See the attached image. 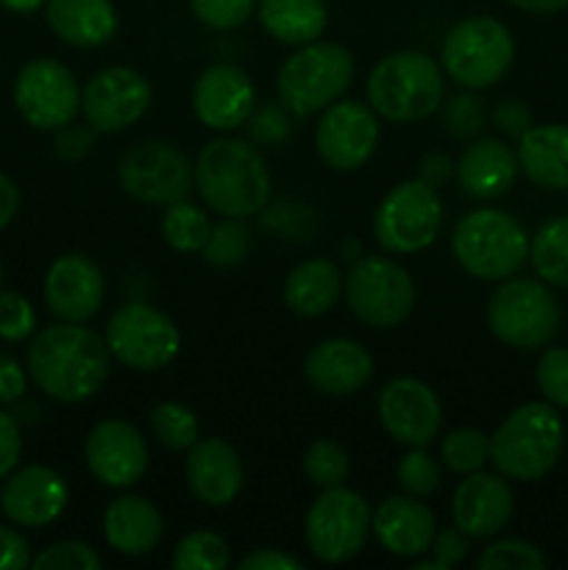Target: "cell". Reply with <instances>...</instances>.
Here are the masks:
<instances>
[{"label": "cell", "mask_w": 568, "mask_h": 570, "mask_svg": "<svg viewBox=\"0 0 568 570\" xmlns=\"http://www.w3.org/2000/svg\"><path fill=\"white\" fill-rule=\"evenodd\" d=\"M212 234V223L206 217L204 209H198L195 204H189L187 198L176 200V204L167 206L165 217H161V237L178 254H195V250H204L206 239Z\"/></svg>", "instance_id": "33"}, {"label": "cell", "mask_w": 568, "mask_h": 570, "mask_svg": "<svg viewBox=\"0 0 568 570\" xmlns=\"http://www.w3.org/2000/svg\"><path fill=\"white\" fill-rule=\"evenodd\" d=\"M106 345L117 362L131 371L154 373L170 365L182 348L178 326L150 304H123L106 326Z\"/></svg>", "instance_id": "12"}, {"label": "cell", "mask_w": 568, "mask_h": 570, "mask_svg": "<svg viewBox=\"0 0 568 570\" xmlns=\"http://www.w3.org/2000/svg\"><path fill=\"white\" fill-rule=\"evenodd\" d=\"M189 493L206 507H226L243 490V462L234 445L221 438H206L187 454Z\"/></svg>", "instance_id": "24"}, {"label": "cell", "mask_w": 568, "mask_h": 570, "mask_svg": "<svg viewBox=\"0 0 568 570\" xmlns=\"http://www.w3.org/2000/svg\"><path fill=\"white\" fill-rule=\"evenodd\" d=\"M259 22L276 42L310 45L323 37L329 11L323 0H262L256 3Z\"/></svg>", "instance_id": "31"}, {"label": "cell", "mask_w": 568, "mask_h": 570, "mask_svg": "<svg viewBox=\"0 0 568 570\" xmlns=\"http://www.w3.org/2000/svg\"><path fill=\"white\" fill-rule=\"evenodd\" d=\"M45 17L50 31L72 48H100L117 31L111 0H48Z\"/></svg>", "instance_id": "28"}, {"label": "cell", "mask_w": 568, "mask_h": 570, "mask_svg": "<svg viewBox=\"0 0 568 570\" xmlns=\"http://www.w3.org/2000/svg\"><path fill=\"white\" fill-rule=\"evenodd\" d=\"M14 104L28 126L56 131L81 111V87L70 67L56 59H33L14 81Z\"/></svg>", "instance_id": "14"}, {"label": "cell", "mask_w": 568, "mask_h": 570, "mask_svg": "<svg viewBox=\"0 0 568 570\" xmlns=\"http://www.w3.org/2000/svg\"><path fill=\"white\" fill-rule=\"evenodd\" d=\"M518 170L521 167H518L516 150L507 148V142L501 139L484 137L462 150L454 176L462 193H468L471 198L490 200L505 195L516 184Z\"/></svg>", "instance_id": "26"}, {"label": "cell", "mask_w": 568, "mask_h": 570, "mask_svg": "<svg viewBox=\"0 0 568 570\" xmlns=\"http://www.w3.org/2000/svg\"><path fill=\"white\" fill-rule=\"evenodd\" d=\"M304 376L317 393L345 399L354 395L371 382L373 356L356 340H323L306 354Z\"/></svg>", "instance_id": "23"}, {"label": "cell", "mask_w": 568, "mask_h": 570, "mask_svg": "<svg viewBox=\"0 0 568 570\" xmlns=\"http://www.w3.org/2000/svg\"><path fill=\"white\" fill-rule=\"evenodd\" d=\"M443 122L445 131L457 139H471L477 137L479 128L484 122V106L477 95H454L449 100V106L443 109Z\"/></svg>", "instance_id": "45"}, {"label": "cell", "mask_w": 568, "mask_h": 570, "mask_svg": "<svg viewBox=\"0 0 568 570\" xmlns=\"http://www.w3.org/2000/svg\"><path fill=\"white\" fill-rule=\"evenodd\" d=\"M373 512L360 493L326 488L310 507L304 521L306 549L323 566H340L360 554L371 534Z\"/></svg>", "instance_id": "10"}, {"label": "cell", "mask_w": 568, "mask_h": 570, "mask_svg": "<svg viewBox=\"0 0 568 570\" xmlns=\"http://www.w3.org/2000/svg\"><path fill=\"white\" fill-rule=\"evenodd\" d=\"M150 432L165 449L189 451L198 443V417L178 401H161L150 412Z\"/></svg>", "instance_id": "34"}, {"label": "cell", "mask_w": 568, "mask_h": 570, "mask_svg": "<svg viewBox=\"0 0 568 570\" xmlns=\"http://www.w3.org/2000/svg\"><path fill=\"white\" fill-rule=\"evenodd\" d=\"M379 421L399 445L427 449L443 426V406L429 384L401 376L384 384L379 393Z\"/></svg>", "instance_id": "16"}, {"label": "cell", "mask_w": 568, "mask_h": 570, "mask_svg": "<svg viewBox=\"0 0 568 570\" xmlns=\"http://www.w3.org/2000/svg\"><path fill=\"white\" fill-rule=\"evenodd\" d=\"M395 479L407 490V495L427 499L440 488V465L427 449H410L395 468Z\"/></svg>", "instance_id": "40"}, {"label": "cell", "mask_w": 568, "mask_h": 570, "mask_svg": "<svg viewBox=\"0 0 568 570\" xmlns=\"http://www.w3.org/2000/svg\"><path fill=\"white\" fill-rule=\"evenodd\" d=\"M304 473L315 488H340L351 473V460L345 449L334 440H315L304 454Z\"/></svg>", "instance_id": "37"}, {"label": "cell", "mask_w": 568, "mask_h": 570, "mask_svg": "<svg viewBox=\"0 0 568 570\" xmlns=\"http://www.w3.org/2000/svg\"><path fill=\"white\" fill-rule=\"evenodd\" d=\"M256 89L248 72L234 65H212L193 89L195 117L212 131H234L254 115Z\"/></svg>", "instance_id": "21"}, {"label": "cell", "mask_w": 568, "mask_h": 570, "mask_svg": "<svg viewBox=\"0 0 568 570\" xmlns=\"http://www.w3.org/2000/svg\"><path fill=\"white\" fill-rule=\"evenodd\" d=\"M479 570H543L546 557L540 554L538 546L527 543V540L507 538L496 540L488 549L479 554Z\"/></svg>", "instance_id": "39"}, {"label": "cell", "mask_w": 568, "mask_h": 570, "mask_svg": "<svg viewBox=\"0 0 568 570\" xmlns=\"http://www.w3.org/2000/svg\"><path fill=\"white\" fill-rule=\"evenodd\" d=\"M343 276L329 259H306L290 271L284 282V304L298 317H321L337 304Z\"/></svg>", "instance_id": "30"}, {"label": "cell", "mask_w": 568, "mask_h": 570, "mask_svg": "<svg viewBox=\"0 0 568 570\" xmlns=\"http://www.w3.org/2000/svg\"><path fill=\"white\" fill-rule=\"evenodd\" d=\"M70 490L61 473L48 465H28L11 471L0 490V510L17 527L39 529L59 521L67 510Z\"/></svg>", "instance_id": "19"}, {"label": "cell", "mask_w": 568, "mask_h": 570, "mask_svg": "<svg viewBox=\"0 0 568 570\" xmlns=\"http://www.w3.org/2000/svg\"><path fill=\"white\" fill-rule=\"evenodd\" d=\"M20 454L22 438L20 429H17V421L0 410V479H6L14 471L17 462H20Z\"/></svg>", "instance_id": "49"}, {"label": "cell", "mask_w": 568, "mask_h": 570, "mask_svg": "<svg viewBox=\"0 0 568 570\" xmlns=\"http://www.w3.org/2000/svg\"><path fill=\"white\" fill-rule=\"evenodd\" d=\"M518 167L543 189H568V126H532L518 139Z\"/></svg>", "instance_id": "29"}, {"label": "cell", "mask_w": 568, "mask_h": 570, "mask_svg": "<svg viewBox=\"0 0 568 570\" xmlns=\"http://www.w3.org/2000/svg\"><path fill=\"white\" fill-rule=\"evenodd\" d=\"M228 562V543L215 532H189L173 551L176 570H226Z\"/></svg>", "instance_id": "36"}, {"label": "cell", "mask_w": 568, "mask_h": 570, "mask_svg": "<svg viewBox=\"0 0 568 570\" xmlns=\"http://www.w3.org/2000/svg\"><path fill=\"white\" fill-rule=\"evenodd\" d=\"M440 460L460 476L482 471L484 462L490 460V438H484L479 429H457L440 443Z\"/></svg>", "instance_id": "35"}, {"label": "cell", "mask_w": 568, "mask_h": 570, "mask_svg": "<svg viewBox=\"0 0 568 570\" xmlns=\"http://www.w3.org/2000/svg\"><path fill=\"white\" fill-rule=\"evenodd\" d=\"M516 42L505 22L493 17H466L443 39L440 61L445 76L462 89H488L507 76Z\"/></svg>", "instance_id": "7"}, {"label": "cell", "mask_w": 568, "mask_h": 570, "mask_svg": "<svg viewBox=\"0 0 568 570\" xmlns=\"http://www.w3.org/2000/svg\"><path fill=\"white\" fill-rule=\"evenodd\" d=\"M248 245L251 234L243 217H226L223 223L212 226L209 239L204 245V256L212 267H234L245 259Z\"/></svg>", "instance_id": "38"}, {"label": "cell", "mask_w": 568, "mask_h": 570, "mask_svg": "<svg viewBox=\"0 0 568 570\" xmlns=\"http://www.w3.org/2000/svg\"><path fill=\"white\" fill-rule=\"evenodd\" d=\"M239 568L243 570H301V562L278 549H259V551H251V554L239 562Z\"/></svg>", "instance_id": "52"}, {"label": "cell", "mask_w": 568, "mask_h": 570, "mask_svg": "<svg viewBox=\"0 0 568 570\" xmlns=\"http://www.w3.org/2000/svg\"><path fill=\"white\" fill-rule=\"evenodd\" d=\"M488 326L512 348H540L557 334L560 306L546 282L510 276L490 295Z\"/></svg>", "instance_id": "8"}, {"label": "cell", "mask_w": 568, "mask_h": 570, "mask_svg": "<svg viewBox=\"0 0 568 570\" xmlns=\"http://www.w3.org/2000/svg\"><path fill=\"white\" fill-rule=\"evenodd\" d=\"M31 566L28 540L17 529L0 527V570H22Z\"/></svg>", "instance_id": "50"}, {"label": "cell", "mask_w": 568, "mask_h": 570, "mask_svg": "<svg viewBox=\"0 0 568 570\" xmlns=\"http://www.w3.org/2000/svg\"><path fill=\"white\" fill-rule=\"evenodd\" d=\"M150 106V83L131 67H106L81 89L87 126L98 134H117L134 126Z\"/></svg>", "instance_id": "17"}, {"label": "cell", "mask_w": 568, "mask_h": 570, "mask_svg": "<svg viewBox=\"0 0 568 570\" xmlns=\"http://www.w3.org/2000/svg\"><path fill=\"white\" fill-rule=\"evenodd\" d=\"M200 198L223 217H251L271 200V173L254 145L234 137L212 139L195 161Z\"/></svg>", "instance_id": "2"}, {"label": "cell", "mask_w": 568, "mask_h": 570, "mask_svg": "<svg viewBox=\"0 0 568 570\" xmlns=\"http://www.w3.org/2000/svg\"><path fill=\"white\" fill-rule=\"evenodd\" d=\"M443 72L423 50H399L379 61L365 83L368 106L393 122H415L443 104Z\"/></svg>", "instance_id": "4"}, {"label": "cell", "mask_w": 568, "mask_h": 570, "mask_svg": "<svg viewBox=\"0 0 568 570\" xmlns=\"http://www.w3.org/2000/svg\"><path fill=\"white\" fill-rule=\"evenodd\" d=\"M104 538L123 557L150 554L161 540L159 510L143 495H120L104 512Z\"/></svg>", "instance_id": "27"}, {"label": "cell", "mask_w": 568, "mask_h": 570, "mask_svg": "<svg viewBox=\"0 0 568 570\" xmlns=\"http://www.w3.org/2000/svg\"><path fill=\"white\" fill-rule=\"evenodd\" d=\"M529 262L540 282L568 287V215L543 223L529 243Z\"/></svg>", "instance_id": "32"}, {"label": "cell", "mask_w": 568, "mask_h": 570, "mask_svg": "<svg viewBox=\"0 0 568 570\" xmlns=\"http://www.w3.org/2000/svg\"><path fill=\"white\" fill-rule=\"evenodd\" d=\"M379 142L376 111L360 100H334L315 128V148L332 170H360Z\"/></svg>", "instance_id": "15"}, {"label": "cell", "mask_w": 568, "mask_h": 570, "mask_svg": "<svg viewBox=\"0 0 568 570\" xmlns=\"http://www.w3.org/2000/svg\"><path fill=\"white\" fill-rule=\"evenodd\" d=\"M443 223V204L432 184L410 178L390 189L373 217V237L390 254H418L434 243Z\"/></svg>", "instance_id": "11"}, {"label": "cell", "mask_w": 568, "mask_h": 570, "mask_svg": "<svg viewBox=\"0 0 568 570\" xmlns=\"http://www.w3.org/2000/svg\"><path fill=\"white\" fill-rule=\"evenodd\" d=\"M535 379L551 406H568V348L543 351Z\"/></svg>", "instance_id": "43"}, {"label": "cell", "mask_w": 568, "mask_h": 570, "mask_svg": "<svg viewBox=\"0 0 568 570\" xmlns=\"http://www.w3.org/2000/svg\"><path fill=\"white\" fill-rule=\"evenodd\" d=\"M493 122L501 134L521 139L532 128V111L523 100H501L493 111Z\"/></svg>", "instance_id": "48"}, {"label": "cell", "mask_w": 568, "mask_h": 570, "mask_svg": "<svg viewBox=\"0 0 568 570\" xmlns=\"http://www.w3.org/2000/svg\"><path fill=\"white\" fill-rule=\"evenodd\" d=\"M37 328V312L20 293H0V337L6 343H22Z\"/></svg>", "instance_id": "44"}, {"label": "cell", "mask_w": 568, "mask_h": 570, "mask_svg": "<svg viewBox=\"0 0 568 570\" xmlns=\"http://www.w3.org/2000/svg\"><path fill=\"white\" fill-rule=\"evenodd\" d=\"M251 131H254V137L262 139V142H276V139H282L284 134H287V120L278 115V109L265 106V109L254 117Z\"/></svg>", "instance_id": "53"}, {"label": "cell", "mask_w": 568, "mask_h": 570, "mask_svg": "<svg viewBox=\"0 0 568 570\" xmlns=\"http://www.w3.org/2000/svg\"><path fill=\"white\" fill-rule=\"evenodd\" d=\"M0 282H3V267H0Z\"/></svg>", "instance_id": "58"}, {"label": "cell", "mask_w": 568, "mask_h": 570, "mask_svg": "<svg viewBox=\"0 0 568 570\" xmlns=\"http://www.w3.org/2000/svg\"><path fill=\"white\" fill-rule=\"evenodd\" d=\"M566 445V426L549 401H529L490 434V462L516 482H535L557 465Z\"/></svg>", "instance_id": "3"}, {"label": "cell", "mask_w": 568, "mask_h": 570, "mask_svg": "<svg viewBox=\"0 0 568 570\" xmlns=\"http://www.w3.org/2000/svg\"><path fill=\"white\" fill-rule=\"evenodd\" d=\"M516 499L501 473H468L454 490L451 518L471 540H490L510 523Z\"/></svg>", "instance_id": "20"}, {"label": "cell", "mask_w": 568, "mask_h": 570, "mask_svg": "<svg viewBox=\"0 0 568 570\" xmlns=\"http://www.w3.org/2000/svg\"><path fill=\"white\" fill-rule=\"evenodd\" d=\"M106 295L104 271L81 254L59 256L45 276V304L59 321L87 323Z\"/></svg>", "instance_id": "22"}, {"label": "cell", "mask_w": 568, "mask_h": 570, "mask_svg": "<svg viewBox=\"0 0 568 570\" xmlns=\"http://www.w3.org/2000/svg\"><path fill=\"white\" fill-rule=\"evenodd\" d=\"M120 187L143 204L170 206L193 189L195 170L187 154L165 139H145L128 148L117 165Z\"/></svg>", "instance_id": "13"}, {"label": "cell", "mask_w": 568, "mask_h": 570, "mask_svg": "<svg viewBox=\"0 0 568 570\" xmlns=\"http://www.w3.org/2000/svg\"><path fill=\"white\" fill-rule=\"evenodd\" d=\"M111 354L106 340L81 323L42 328L28 348L33 384L61 404H78L98 393L109 379Z\"/></svg>", "instance_id": "1"}, {"label": "cell", "mask_w": 568, "mask_h": 570, "mask_svg": "<svg viewBox=\"0 0 568 570\" xmlns=\"http://www.w3.org/2000/svg\"><path fill=\"white\" fill-rule=\"evenodd\" d=\"M95 128H84V126H76V122H67V126L56 128V154L61 156V159H81V156H87L89 150H92V142H95Z\"/></svg>", "instance_id": "47"}, {"label": "cell", "mask_w": 568, "mask_h": 570, "mask_svg": "<svg viewBox=\"0 0 568 570\" xmlns=\"http://www.w3.org/2000/svg\"><path fill=\"white\" fill-rule=\"evenodd\" d=\"M343 293L349 309L373 328L401 326L415 306L412 276L388 256H360L351 262Z\"/></svg>", "instance_id": "9"}, {"label": "cell", "mask_w": 568, "mask_h": 570, "mask_svg": "<svg viewBox=\"0 0 568 570\" xmlns=\"http://www.w3.org/2000/svg\"><path fill=\"white\" fill-rule=\"evenodd\" d=\"M37 570H98V551L81 540H61V543L45 549L37 560H31Z\"/></svg>", "instance_id": "41"}, {"label": "cell", "mask_w": 568, "mask_h": 570, "mask_svg": "<svg viewBox=\"0 0 568 570\" xmlns=\"http://www.w3.org/2000/svg\"><path fill=\"white\" fill-rule=\"evenodd\" d=\"M507 3L527 14H557V11L568 9V0H507Z\"/></svg>", "instance_id": "56"}, {"label": "cell", "mask_w": 568, "mask_h": 570, "mask_svg": "<svg viewBox=\"0 0 568 570\" xmlns=\"http://www.w3.org/2000/svg\"><path fill=\"white\" fill-rule=\"evenodd\" d=\"M84 460L106 488H131L148 471V445L143 432L128 421H104L89 432Z\"/></svg>", "instance_id": "18"}, {"label": "cell", "mask_w": 568, "mask_h": 570, "mask_svg": "<svg viewBox=\"0 0 568 570\" xmlns=\"http://www.w3.org/2000/svg\"><path fill=\"white\" fill-rule=\"evenodd\" d=\"M460 267L484 282L516 276L529 259V237L521 223L499 209H477L462 217L451 237Z\"/></svg>", "instance_id": "5"}, {"label": "cell", "mask_w": 568, "mask_h": 570, "mask_svg": "<svg viewBox=\"0 0 568 570\" xmlns=\"http://www.w3.org/2000/svg\"><path fill=\"white\" fill-rule=\"evenodd\" d=\"M17 209H20V189L6 173H0V232L14 220Z\"/></svg>", "instance_id": "55"}, {"label": "cell", "mask_w": 568, "mask_h": 570, "mask_svg": "<svg viewBox=\"0 0 568 570\" xmlns=\"http://www.w3.org/2000/svg\"><path fill=\"white\" fill-rule=\"evenodd\" d=\"M354 81V59L337 42L301 45L282 67H278L276 89L284 109L306 117L323 111L345 95Z\"/></svg>", "instance_id": "6"}, {"label": "cell", "mask_w": 568, "mask_h": 570, "mask_svg": "<svg viewBox=\"0 0 568 570\" xmlns=\"http://www.w3.org/2000/svg\"><path fill=\"white\" fill-rule=\"evenodd\" d=\"M26 393V371L11 354H0V404H14Z\"/></svg>", "instance_id": "51"}, {"label": "cell", "mask_w": 568, "mask_h": 570, "mask_svg": "<svg viewBox=\"0 0 568 570\" xmlns=\"http://www.w3.org/2000/svg\"><path fill=\"white\" fill-rule=\"evenodd\" d=\"M193 14L215 31L239 28L256 11V0H189Z\"/></svg>", "instance_id": "42"}, {"label": "cell", "mask_w": 568, "mask_h": 570, "mask_svg": "<svg viewBox=\"0 0 568 570\" xmlns=\"http://www.w3.org/2000/svg\"><path fill=\"white\" fill-rule=\"evenodd\" d=\"M429 551H432V560L438 562L440 570L457 568L468 554H471V538L457 527L440 529V532H434Z\"/></svg>", "instance_id": "46"}, {"label": "cell", "mask_w": 568, "mask_h": 570, "mask_svg": "<svg viewBox=\"0 0 568 570\" xmlns=\"http://www.w3.org/2000/svg\"><path fill=\"white\" fill-rule=\"evenodd\" d=\"M45 3H48V0H0V6L14 11V14H33V11L42 9Z\"/></svg>", "instance_id": "57"}, {"label": "cell", "mask_w": 568, "mask_h": 570, "mask_svg": "<svg viewBox=\"0 0 568 570\" xmlns=\"http://www.w3.org/2000/svg\"><path fill=\"white\" fill-rule=\"evenodd\" d=\"M451 176H454V165H451V159L445 154L434 150V154H427L421 159V178L427 184H432L434 189L449 181Z\"/></svg>", "instance_id": "54"}, {"label": "cell", "mask_w": 568, "mask_h": 570, "mask_svg": "<svg viewBox=\"0 0 568 570\" xmlns=\"http://www.w3.org/2000/svg\"><path fill=\"white\" fill-rule=\"evenodd\" d=\"M371 532L376 534L384 551L410 560L427 554L438 532V521L415 495H390L373 512Z\"/></svg>", "instance_id": "25"}]
</instances>
